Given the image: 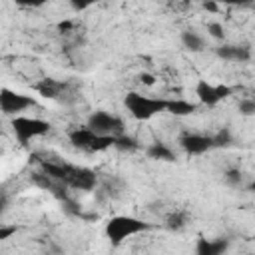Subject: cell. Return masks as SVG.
<instances>
[{
    "label": "cell",
    "instance_id": "cell-1",
    "mask_svg": "<svg viewBox=\"0 0 255 255\" xmlns=\"http://www.w3.org/2000/svg\"><path fill=\"white\" fill-rule=\"evenodd\" d=\"M38 163L44 175H48L50 179L58 181L64 187L78 189V191H92L98 185L96 171H92L90 167H80V165L54 161V159H38Z\"/></svg>",
    "mask_w": 255,
    "mask_h": 255
},
{
    "label": "cell",
    "instance_id": "cell-2",
    "mask_svg": "<svg viewBox=\"0 0 255 255\" xmlns=\"http://www.w3.org/2000/svg\"><path fill=\"white\" fill-rule=\"evenodd\" d=\"M153 225L143 221V219H137V217H131V215H114L108 219L106 227H104V233H106V239L118 247L122 245L126 239L137 235V233H143V231H149Z\"/></svg>",
    "mask_w": 255,
    "mask_h": 255
},
{
    "label": "cell",
    "instance_id": "cell-3",
    "mask_svg": "<svg viewBox=\"0 0 255 255\" xmlns=\"http://www.w3.org/2000/svg\"><path fill=\"white\" fill-rule=\"evenodd\" d=\"M124 106H126V110L129 112L131 118H135L139 122H145V120L165 112L167 100H163V98H149V96H143L139 92H128L126 98H124Z\"/></svg>",
    "mask_w": 255,
    "mask_h": 255
},
{
    "label": "cell",
    "instance_id": "cell-4",
    "mask_svg": "<svg viewBox=\"0 0 255 255\" xmlns=\"http://www.w3.org/2000/svg\"><path fill=\"white\" fill-rule=\"evenodd\" d=\"M12 126V133L16 135V139L26 145L28 141L36 139V137H42L46 133H50L52 129V124L42 120V118H30V116H16L12 118L10 122Z\"/></svg>",
    "mask_w": 255,
    "mask_h": 255
},
{
    "label": "cell",
    "instance_id": "cell-5",
    "mask_svg": "<svg viewBox=\"0 0 255 255\" xmlns=\"http://www.w3.org/2000/svg\"><path fill=\"white\" fill-rule=\"evenodd\" d=\"M70 143L80 151L96 153V151H104L108 147H114V137L98 135L88 128H76L70 131Z\"/></svg>",
    "mask_w": 255,
    "mask_h": 255
},
{
    "label": "cell",
    "instance_id": "cell-6",
    "mask_svg": "<svg viewBox=\"0 0 255 255\" xmlns=\"http://www.w3.org/2000/svg\"><path fill=\"white\" fill-rule=\"evenodd\" d=\"M88 129H92L98 135H108V137H118L126 133V124L120 116L110 114L106 110H98L88 118Z\"/></svg>",
    "mask_w": 255,
    "mask_h": 255
},
{
    "label": "cell",
    "instance_id": "cell-7",
    "mask_svg": "<svg viewBox=\"0 0 255 255\" xmlns=\"http://www.w3.org/2000/svg\"><path fill=\"white\" fill-rule=\"evenodd\" d=\"M34 106H36V100L32 96H24L10 88H0V112L2 114L16 118L20 112L34 108Z\"/></svg>",
    "mask_w": 255,
    "mask_h": 255
},
{
    "label": "cell",
    "instance_id": "cell-8",
    "mask_svg": "<svg viewBox=\"0 0 255 255\" xmlns=\"http://www.w3.org/2000/svg\"><path fill=\"white\" fill-rule=\"evenodd\" d=\"M233 94V90L225 84H209L207 80H199L195 84V96L199 100V104L203 106H215L221 100L229 98Z\"/></svg>",
    "mask_w": 255,
    "mask_h": 255
},
{
    "label": "cell",
    "instance_id": "cell-9",
    "mask_svg": "<svg viewBox=\"0 0 255 255\" xmlns=\"http://www.w3.org/2000/svg\"><path fill=\"white\" fill-rule=\"evenodd\" d=\"M179 145L189 155H201L215 149L213 135H203V133H183L179 137Z\"/></svg>",
    "mask_w": 255,
    "mask_h": 255
},
{
    "label": "cell",
    "instance_id": "cell-10",
    "mask_svg": "<svg viewBox=\"0 0 255 255\" xmlns=\"http://www.w3.org/2000/svg\"><path fill=\"white\" fill-rule=\"evenodd\" d=\"M34 88H36V92L40 96H44L48 100H60V102H64L66 100V94L70 90V84L60 82V80H54V78H44Z\"/></svg>",
    "mask_w": 255,
    "mask_h": 255
},
{
    "label": "cell",
    "instance_id": "cell-11",
    "mask_svg": "<svg viewBox=\"0 0 255 255\" xmlns=\"http://www.w3.org/2000/svg\"><path fill=\"white\" fill-rule=\"evenodd\" d=\"M229 249V239L217 237V239H207L199 237L195 243V255H225Z\"/></svg>",
    "mask_w": 255,
    "mask_h": 255
},
{
    "label": "cell",
    "instance_id": "cell-12",
    "mask_svg": "<svg viewBox=\"0 0 255 255\" xmlns=\"http://www.w3.org/2000/svg\"><path fill=\"white\" fill-rule=\"evenodd\" d=\"M215 54L221 60L227 62H249L251 60V48L249 46H239V44H223L215 48Z\"/></svg>",
    "mask_w": 255,
    "mask_h": 255
},
{
    "label": "cell",
    "instance_id": "cell-13",
    "mask_svg": "<svg viewBox=\"0 0 255 255\" xmlns=\"http://www.w3.org/2000/svg\"><path fill=\"white\" fill-rule=\"evenodd\" d=\"M145 153L147 157L151 159H159V161H175V151L163 143V141H151L147 147H145Z\"/></svg>",
    "mask_w": 255,
    "mask_h": 255
},
{
    "label": "cell",
    "instance_id": "cell-14",
    "mask_svg": "<svg viewBox=\"0 0 255 255\" xmlns=\"http://www.w3.org/2000/svg\"><path fill=\"white\" fill-rule=\"evenodd\" d=\"M181 44L189 52H203L205 50V38L197 34L195 30H183L181 32Z\"/></svg>",
    "mask_w": 255,
    "mask_h": 255
},
{
    "label": "cell",
    "instance_id": "cell-15",
    "mask_svg": "<svg viewBox=\"0 0 255 255\" xmlns=\"http://www.w3.org/2000/svg\"><path fill=\"white\" fill-rule=\"evenodd\" d=\"M165 112H169L171 116H189L193 112H197V104L187 102V100H167Z\"/></svg>",
    "mask_w": 255,
    "mask_h": 255
},
{
    "label": "cell",
    "instance_id": "cell-16",
    "mask_svg": "<svg viewBox=\"0 0 255 255\" xmlns=\"http://www.w3.org/2000/svg\"><path fill=\"white\" fill-rule=\"evenodd\" d=\"M185 223H187V213L185 211H171L167 217H165V227L169 229V231H181L183 227H185Z\"/></svg>",
    "mask_w": 255,
    "mask_h": 255
},
{
    "label": "cell",
    "instance_id": "cell-17",
    "mask_svg": "<svg viewBox=\"0 0 255 255\" xmlns=\"http://www.w3.org/2000/svg\"><path fill=\"white\" fill-rule=\"evenodd\" d=\"M114 147L120 149V151H135V149H139V143H137L135 137H131L128 133H122V135L114 137Z\"/></svg>",
    "mask_w": 255,
    "mask_h": 255
},
{
    "label": "cell",
    "instance_id": "cell-18",
    "mask_svg": "<svg viewBox=\"0 0 255 255\" xmlns=\"http://www.w3.org/2000/svg\"><path fill=\"white\" fill-rule=\"evenodd\" d=\"M231 143H233V135H231V131H229L227 128L219 129V131L213 135V145H215V147H229Z\"/></svg>",
    "mask_w": 255,
    "mask_h": 255
},
{
    "label": "cell",
    "instance_id": "cell-19",
    "mask_svg": "<svg viewBox=\"0 0 255 255\" xmlns=\"http://www.w3.org/2000/svg\"><path fill=\"white\" fill-rule=\"evenodd\" d=\"M225 181H227V185H231V187H239L241 181H243V173H241V169H237V167L227 169V171H225Z\"/></svg>",
    "mask_w": 255,
    "mask_h": 255
},
{
    "label": "cell",
    "instance_id": "cell-20",
    "mask_svg": "<svg viewBox=\"0 0 255 255\" xmlns=\"http://www.w3.org/2000/svg\"><path fill=\"white\" fill-rule=\"evenodd\" d=\"M207 34H209L211 38H215V40H223V38H225L223 24H219V22H209V24H207Z\"/></svg>",
    "mask_w": 255,
    "mask_h": 255
},
{
    "label": "cell",
    "instance_id": "cell-21",
    "mask_svg": "<svg viewBox=\"0 0 255 255\" xmlns=\"http://www.w3.org/2000/svg\"><path fill=\"white\" fill-rule=\"evenodd\" d=\"M239 112H241L243 116H253V114H255V102L249 100V98L241 100V102H239Z\"/></svg>",
    "mask_w": 255,
    "mask_h": 255
},
{
    "label": "cell",
    "instance_id": "cell-22",
    "mask_svg": "<svg viewBox=\"0 0 255 255\" xmlns=\"http://www.w3.org/2000/svg\"><path fill=\"white\" fill-rule=\"evenodd\" d=\"M16 231H18V227H16V225H0V241L10 239Z\"/></svg>",
    "mask_w": 255,
    "mask_h": 255
},
{
    "label": "cell",
    "instance_id": "cell-23",
    "mask_svg": "<svg viewBox=\"0 0 255 255\" xmlns=\"http://www.w3.org/2000/svg\"><path fill=\"white\" fill-rule=\"evenodd\" d=\"M8 205H10V199H8V195H0V215L8 209Z\"/></svg>",
    "mask_w": 255,
    "mask_h": 255
},
{
    "label": "cell",
    "instance_id": "cell-24",
    "mask_svg": "<svg viewBox=\"0 0 255 255\" xmlns=\"http://www.w3.org/2000/svg\"><path fill=\"white\" fill-rule=\"evenodd\" d=\"M72 26H74V22L66 20V22H60V24H58V30H60V32H70V30H72Z\"/></svg>",
    "mask_w": 255,
    "mask_h": 255
},
{
    "label": "cell",
    "instance_id": "cell-25",
    "mask_svg": "<svg viewBox=\"0 0 255 255\" xmlns=\"http://www.w3.org/2000/svg\"><path fill=\"white\" fill-rule=\"evenodd\" d=\"M139 80H141L143 84H147V86H151V84L155 82V78H153L151 74H141V76H139Z\"/></svg>",
    "mask_w": 255,
    "mask_h": 255
},
{
    "label": "cell",
    "instance_id": "cell-26",
    "mask_svg": "<svg viewBox=\"0 0 255 255\" xmlns=\"http://www.w3.org/2000/svg\"><path fill=\"white\" fill-rule=\"evenodd\" d=\"M203 8H205L207 12H217V10H219V6H217L215 2H203Z\"/></svg>",
    "mask_w": 255,
    "mask_h": 255
},
{
    "label": "cell",
    "instance_id": "cell-27",
    "mask_svg": "<svg viewBox=\"0 0 255 255\" xmlns=\"http://www.w3.org/2000/svg\"><path fill=\"white\" fill-rule=\"evenodd\" d=\"M88 6H90L88 2H72V8H74V10H86Z\"/></svg>",
    "mask_w": 255,
    "mask_h": 255
},
{
    "label": "cell",
    "instance_id": "cell-28",
    "mask_svg": "<svg viewBox=\"0 0 255 255\" xmlns=\"http://www.w3.org/2000/svg\"><path fill=\"white\" fill-rule=\"evenodd\" d=\"M245 255H255V253H245Z\"/></svg>",
    "mask_w": 255,
    "mask_h": 255
},
{
    "label": "cell",
    "instance_id": "cell-29",
    "mask_svg": "<svg viewBox=\"0 0 255 255\" xmlns=\"http://www.w3.org/2000/svg\"><path fill=\"white\" fill-rule=\"evenodd\" d=\"M0 60H2V56H0Z\"/></svg>",
    "mask_w": 255,
    "mask_h": 255
}]
</instances>
